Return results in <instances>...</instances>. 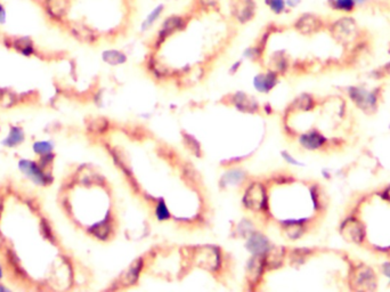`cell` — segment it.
I'll list each match as a JSON object with an SVG mask.
<instances>
[{
	"instance_id": "cell-18",
	"label": "cell",
	"mask_w": 390,
	"mask_h": 292,
	"mask_svg": "<svg viewBox=\"0 0 390 292\" xmlns=\"http://www.w3.org/2000/svg\"><path fill=\"white\" fill-rule=\"evenodd\" d=\"M287 67H289V61H287V58L282 52H278L277 54L273 55L271 58V68H269V70L278 74L285 72Z\"/></svg>"
},
{
	"instance_id": "cell-7",
	"label": "cell",
	"mask_w": 390,
	"mask_h": 292,
	"mask_svg": "<svg viewBox=\"0 0 390 292\" xmlns=\"http://www.w3.org/2000/svg\"><path fill=\"white\" fill-rule=\"evenodd\" d=\"M348 92H349L351 100L363 110L373 108L375 101H377L373 92H369L360 87H350Z\"/></svg>"
},
{
	"instance_id": "cell-46",
	"label": "cell",
	"mask_w": 390,
	"mask_h": 292,
	"mask_svg": "<svg viewBox=\"0 0 390 292\" xmlns=\"http://www.w3.org/2000/svg\"><path fill=\"white\" fill-rule=\"evenodd\" d=\"M389 128H390V124H389Z\"/></svg>"
},
{
	"instance_id": "cell-6",
	"label": "cell",
	"mask_w": 390,
	"mask_h": 292,
	"mask_svg": "<svg viewBox=\"0 0 390 292\" xmlns=\"http://www.w3.org/2000/svg\"><path fill=\"white\" fill-rule=\"evenodd\" d=\"M20 169L36 184L45 185L49 183V180H47V175H45L44 171L40 169V167L35 162L22 160L20 161Z\"/></svg>"
},
{
	"instance_id": "cell-28",
	"label": "cell",
	"mask_w": 390,
	"mask_h": 292,
	"mask_svg": "<svg viewBox=\"0 0 390 292\" xmlns=\"http://www.w3.org/2000/svg\"><path fill=\"white\" fill-rule=\"evenodd\" d=\"M244 179V174L242 171H238V170H233L231 173L224 176V178L221 179V182H224V184H239L240 182H242Z\"/></svg>"
},
{
	"instance_id": "cell-37",
	"label": "cell",
	"mask_w": 390,
	"mask_h": 292,
	"mask_svg": "<svg viewBox=\"0 0 390 292\" xmlns=\"http://www.w3.org/2000/svg\"><path fill=\"white\" fill-rule=\"evenodd\" d=\"M241 66H242V62H241V61H238V62H235L234 64H232V67L230 69V73L231 74H235L236 72H238V70H239Z\"/></svg>"
},
{
	"instance_id": "cell-12",
	"label": "cell",
	"mask_w": 390,
	"mask_h": 292,
	"mask_svg": "<svg viewBox=\"0 0 390 292\" xmlns=\"http://www.w3.org/2000/svg\"><path fill=\"white\" fill-rule=\"evenodd\" d=\"M265 266V257L263 254H253L251 261L248 265V276L251 282H256L259 280L260 275L263 273V268Z\"/></svg>"
},
{
	"instance_id": "cell-25",
	"label": "cell",
	"mask_w": 390,
	"mask_h": 292,
	"mask_svg": "<svg viewBox=\"0 0 390 292\" xmlns=\"http://www.w3.org/2000/svg\"><path fill=\"white\" fill-rule=\"evenodd\" d=\"M304 232H305V229H304V226L301 225L300 221L289 222V224H287L285 227V233L287 236H289V239H291V240L299 239L300 236L304 234Z\"/></svg>"
},
{
	"instance_id": "cell-32",
	"label": "cell",
	"mask_w": 390,
	"mask_h": 292,
	"mask_svg": "<svg viewBox=\"0 0 390 292\" xmlns=\"http://www.w3.org/2000/svg\"><path fill=\"white\" fill-rule=\"evenodd\" d=\"M53 150V145L49 142H38L34 145V151L39 155H45Z\"/></svg>"
},
{
	"instance_id": "cell-38",
	"label": "cell",
	"mask_w": 390,
	"mask_h": 292,
	"mask_svg": "<svg viewBox=\"0 0 390 292\" xmlns=\"http://www.w3.org/2000/svg\"><path fill=\"white\" fill-rule=\"evenodd\" d=\"M6 22V11L3 7V5H0V23H5Z\"/></svg>"
},
{
	"instance_id": "cell-31",
	"label": "cell",
	"mask_w": 390,
	"mask_h": 292,
	"mask_svg": "<svg viewBox=\"0 0 390 292\" xmlns=\"http://www.w3.org/2000/svg\"><path fill=\"white\" fill-rule=\"evenodd\" d=\"M184 142H185V145L187 146L188 150L191 151L193 154H195L197 156L201 155V147H200L199 143L195 141L192 136H189V135L185 136L184 137Z\"/></svg>"
},
{
	"instance_id": "cell-11",
	"label": "cell",
	"mask_w": 390,
	"mask_h": 292,
	"mask_svg": "<svg viewBox=\"0 0 390 292\" xmlns=\"http://www.w3.org/2000/svg\"><path fill=\"white\" fill-rule=\"evenodd\" d=\"M299 141L300 144L305 148H308V150H317V148L324 145V143L327 142V138L317 132H310L301 136Z\"/></svg>"
},
{
	"instance_id": "cell-39",
	"label": "cell",
	"mask_w": 390,
	"mask_h": 292,
	"mask_svg": "<svg viewBox=\"0 0 390 292\" xmlns=\"http://www.w3.org/2000/svg\"><path fill=\"white\" fill-rule=\"evenodd\" d=\"M383 274L390 280V264H384L383 265Z\"/></svg>"
},
{
	"instance_id": "cell-24",
	"label": "cell",
	"mask_w": 390,
	"mask_h": 292,
	"mask_svg": "<svg viewBox=\"0 0 390 292\" xmlns=\"http://www.w3.org/2000/svg\"><path fill=\"white\" fill-rule=\"evenodd\" d=\"M266 7L275 15H282L287 11L285 0H264Z\"/></svg>"
},
{
	"instance_id": "cell-34",
	"label": "cell",
	"mask_w": 390,
	"mask_h": 292,
	"mask_svg": "<svg viewBox=\"0 0 390 292\" xmlns=\"http://www.w3.org/2000/svg\"><path fill=\"white\" fill-rule=\"evenodd\" d=\"M155 215L159 220H166V219L169 218V211H168V209H167L165 202L161 201L159 205H157L156 210H155Z\"/></svg>"
},
{
	"instance_id": "cell-29",
	"label": "cell",
	"mask_w": 390,
	"mask_h": 292,
	"mask_svg": "<svg viewBox=\"0 0 390 292\" xmlns=\"http://www.w3.org/2000/svg\"><path fill=\"white\" fill-rule=\"evenodd\" d=\"M295 106H296L297 109H299V110L307 111V110H309L313 106V99L309 95H306V94L301 95V96L298 97V99L296 100Z\"/></svg>"
},
{
	"instance_id": "cell-16",
	"label": "cell",
	"mask_w": 390,
	"mask_h": 292,
	"mask_svg": "<svg viewBox=\"0 0 390 292\" xmlns=\"http://www.w3.org/2000/svg\"><path fill=\"white\" fill-rule=\"evenodd\" d=\"M72 32H73V35L76 36V38L83 41V43L92 44L97 39L95 32L92 31L91 29H89V27H88V26L83 25V24L73 25L72 26Z\"/></svg>"
},
{
	"instance_id": "cell-27",
	"label": "cell",
	"mask_w": 390,
	"mask_h": 292,
	"mask_svg": "<svg viewBox=\"0 0 390 292\" xmlns=\"http://www.w3.org/2000/svg\"><path fill=\"white\" fill-rule=\"evenodd\" d=\"M88 127H89V131L94 132V133H103L104 131L108 129L109 122H108V120L104 119V118H95L89 122Z\"/></svg>"
},
{
	"instance_id": "cell-21",
	"label": "cell",
	"mask_w": 390,
	"mask_h": 292,
	"mask_svg": "<svg viewBox=\"0 0 390 292\" xmlns=\"http://www.w3.org/2000/svg\"><path fill=\"white\" fill-rule=\"evenodd\" d=\"M90 233L96 236L97 239L100 240H106L110 236L111 232H112V229H111V224L109 220L102 221L100 224H96L91 227L89 230Z\"/></svg>"
},
{
	"instance_id": "cell-23",
	"label": "cell",
	"mask_w": 390,
	"mask_h": 292,
	"mask_svg": "<svg viewBox=\"0 0 390 292\" xmlns=\"http://www.w3.org/2000/svg\"><path fill=\"white\" fill-rule=\"evenodd\" d=\"M23 138H24V134H23L21 129L17 127H14L11 131V133H9V135L7 136L6 140L4 141V144L9 147H13L15 145L21 144Z\"/></svg>"
},
{
	"instance_id": "cell-8",
	"label": "cell",
	"mask_w": 390,
	"mask_h": 292,
	"mask_svg": "<svg viewBox=\"0 0 390 292\" xmlns=\"http://www.w3.org/2000/svg\"><path fill=\"white\" fill-rule=\"evenodd\" d=\"M277 81V73L272 70H268L267 72L257 74L253 80V85L258 91L268 92L276 86Z\"/></svg>"
},
{
	"instance_id": "cell-10",
	"label": "cell",
	"mask_w": 390,
	"mask_h": 292,
	"mask_svg": "<svg viewBox=\"0 0 390 292\" xmlns=\"http://www.w3.org/2000/svg\"><path fill=\"white\" fill-rule=\"evenodd\" d=\"M247 248L253 254H264L268 251L269 242L263 235L252 234L248 241Z\"/></svg>"
},
{
	"instance_id": "cell-13",
	"label": "cell",
	"mask_w": 390,
	"mask_h": 292,
	"mask_svg": "<svg viewBox=\"0 0 390 292\" xmlns=\"http://www.w3.org/2000/svg\"><path fill=\"white\" fill-rule=\"evenodd\" d=\"M166 5L165 4H157L156 6L152 9V11L147 14L146 17L144 18L142 24H141V31L146 32L151 29V27L155 24V23L160 20L162 14L165 13Z\"/></svg>"
},
{
	"instance_id": "cell-20",
	"label": "cell",
	"mask_w": 390,
	"mask_h": 292,
	"mask_svg": "<svg viewBox=\"0 0 390 292\" xmlns=\"http://www.w3.org/2000/svg\"><path fill=\"white\" fill-rule=\"evenodd\" d=\"M143 267V261L142 259H137V261H135L132 266L129 267V270L126 272V274H124V284H134L135 282H136L138 280V275H139V272H141Z\"/></svg>"
},
{
	"instance_id": "cell-3",
	"label": "cell",
	"mask_w": 390,
	"mask_h": 292,
	"mask_svg": "<svg viewBox=\"0 0 390 292\" xmlns=\"http://www.w3.org/2000/svg\"><path fill=\"white\" fill-rule=\"evenodd\" d=\"M256 0H230L231 15L240 24L251 22L256 16Z\"/></svg>"
},
{
	"instance_id": "cell-44",
	"label": "cell",
	"mask_w": 390,
	"mask_h": 292,
	"mask_svg": "<svg viewBox=\"0 0 390 292\" xmlns=\"http://www.w3.org/2000/svg\"><path fill=\"white\" fill-rule=\"evenodd\" d=\"M2 276H3V272H2V267H0V279H2Z\"/></svg>"
},
{
	"instance_id": "cell-15",
	"label": "cell",
	"mask_w": 390,
	"mask_h": 292,
	"mask_svg": "<svg viewBox=\"0 0 390 292\" xmlns=\"http://www.w3.org/2000/svg\"><path fill=\"white\" fill-rule=\"evenodd\" d=\"M102 58H103V61L106 64L113 67L121 66V64L127 62V55L117 49L105 50V52L102 54Z\"/></svg>"
},
{
	"instance_id": "cell-42",
	"label": "cell",
	"mask_w": 390,
	"mask_h": 292,
	"mask_svg": "<svg viewBox=\"0 0 390 292\" xmlns=\"http://www.w3.org/2000/svg\"><path fill=\"white\" fill-rule=\"evenodd\" d=\"M3 209H4V206H3V198L0 197V216H2V212H3Z\"/></svg>"
},
{
	"instance_id": "cell-14",
	"label": "cell",
	"mask_w": 390,
	"mask_h": 292,
	"mask_svg": "<svg viewBox=\"0 0 390 292\" xmlns=\"http://www.w3.org/2000/svg\"><path fill=\"white\" fill-rule=\"evenodd\" d=\"M233 103L235 104L236 108L241 111H247V112H250V111H256L258 109V105L256 102H254L252 99L244 94V92H236V94L233 96Z\"/></svg>"
},
{
	"instance_id": "cell-33",
	"label": "cell",
	"mask_w": 390,
	"mask_h": 292,
	"mask_svg": "<svg viewBox=\"0 0 390 292\" xmlns=\"http://www.w3.org/2000/svg\"><path fill=\"white\" fill-rule=\"evenodd\" d=\"M220 0H197L198 6L201 9H206V11H212L219 6Z\"/></svg>"
},
{
	"instance_id": "cell-5",
	"label": "cell",
	"mask_w": 390,
	"mask_h": 292,
	"mask_svg": "<svg viewBox=\"0 0 390 292\" xmlns=\"http://www.w3.org/2000/svg\"><path fill=\"white\" fill-rule=\"evenodd\" d=\"M265 202H266V193L264 186L260 183H252L244 194V206L250 210L259 211L263 209Z\"/></svg>"
},
{
	"instance_id": "cell-17",
	"label": "cell",
	"mask_w": 390,
	"mask_h": 292,
	"mask_svg": "<svg viewBox=\"0 0 390 292\" xmlns=\"http://www.w3.org/2000/svg\"><path fill=\"white\" fill-rule=\"evenodd\" d=\"M283 259V249L281 248H272L268 249L266 257H265V265L268 268L280 267Z\"/></svg>"
},
{
	"instance_id": "cell-22",
	"label": "cell",
	"mask_w": 390,
	"mask_h": 292,
	"mask_svg": "<svg viewBox=\"0 0 390 292\" xmlns=\"http://www.w3.org/2000/svg\"><path fill=\"white\" fill-rule=\"evenodd\" d=\"M13 45L18 52L25 55V56H30V55L35 53L34 44H32V41L29 38H26V37H23V38L15 40Z\"/></svg>"
},
{
	"instance_id": "cell-41",
	"label": "cell",
	"mask_w": 390,
	"mask_h": 292,
	"mask_svg": "<svg viewBox=\"0 0 390 292\" xmlns=\"http://www.w3.org/2000/svg\"><path fill=\"white\" fill-rule=\"evenodd\" d=\"M383 197L384 198H386V199H388V200L390 201V187L387 189V191L386 192H384V194H383Z\"/></svg>"
},
{
	"instance_id": "cell-2",
	"label": "cell",
	"mask_w": 390,
	"mask_h": 292,
	"mask_svg": "<svg viewBox=\"0 0 390 292\" xmlns=\"http://www.w3.org/2000/svg\"><path fill=\"white\" fill-rule=\"evenodd\" d=\"M332 36L340 43H350L359 34V26L356 22L349 16L340 17L330 25Z\"/></svg>"
},
{
	"instance_id": "cell-9",
	"label": "cell",
	"mask_w": 390,
	"mask_h": 292,
	"mask_svg": "<svg viewBox=\"0 0 390 292\" xmlns=\"http://www.w3.org/2000/svg\"><path fill=\"white\" fill-rule=\"evenodd\" d=\"M70 0H46V9L50 16L61 20L69 9Z\"/></svg>"
},
{
	"instance_id": "cell-4",
	"label": "cell",
	"mask_w": 390,
	"mask_h": 292,
	"mask_svg": "<svg viewBox=\"0 0 390 292\" xmlns=\"http://www.w3.org/2000/svg\"><path fill=\"white\" fill-rule=\"evenodd\" d=\"M295 29L304 36H310L321 31L324 26V22L319 16L312 13H304L297 18L295 22Z\"/></svg>"
},
{
	"instance_id": "cell-35",
	"label": "cell",
	"mask_w": 390,
	"mask_h": 292,
	"mask_svg": "<svg viewBox=\"0 0 390 292\" xmlns=\"http://www.w3.org/2000/svg\"><path fill=\"white\" fill-rule=\"evenodd\" d=\"M287 9H295L301 4V0H285Z\"/></svg>"
},
{
	"instance_id": "cell-45",
	"label": "cell",
	"mask_w": 390,
	"mask_h": 292,
	"mask_svg": "<svg viewBox=\"0 0 390 292\" xmlns=\"http://www.w3.org/2000/svg\"><path fill=\"white\" fill-rule=\"evenodd\" d=\"M176 2H179V0H176Z\"/></svg>"
},
{
	"instance_id": "cell-30",
	"label": "cell",
	"mask_w": 390,
	"mask_h": 292,
	"mask_svg": "<svg viewBox=\"0 0 390 292\" xmlns=\"http://www.w3.org/2000/svg\"><path fill=\"white\" fill-rule=\"evenodd\" d=\"M183 173L186 176V178L192 180L194 183H198L200 179H201V176H200L199 171L194 168V167L191 164H186L183 167Z\"/></svg>"
},
{
	"instance_id": "cell-19",
	"label": "cell",
	"mask_w": 390,
	"mask_h": 292,
	"mask_svg": "<svg viewBox=\"0 0 390 292\" xmlns=\"http://www.w3.org/2000/svg\"><path fill=\"white\" fill-rule=\"evenodd\" d=\"M329 6L336 12L348 14L354 12L357 5L355 0H329Z\"/></svg>"
},
{
	"instance_id": "cell-1",
	"label": "cell",
	"mask_w": 390,
	"mask_h": 292,
	"mask_svg": "<svg viewBox=\"0 0 390 292\" xmlns=\"http://www.w3.org/2000/svg\"><path fill=\"white\" fill-rule=\"evenodd\" d=\"M187 18L184 15H170L167 18H165L164 22L161 23V26L159 31H157L155 40H154V48H159L160 46L165 43V41L175 35L176 32H180L186 29L187 25Z\"/></svg>"
},
{
	"instance_id": "cell-43",
	"label": "cell",
	"mask_w": 390,
	"mask_h": 292,
	"mask_svg": "<svg viewBox=\"0 0 390 292\" xmlns=\"http://www.w3.org/2000/svg\"><path fill=\"white\" fill-rule=\"evenodd\" d=\"M384 70H386L388 73H390V62L387 64L386 67H384Z\"/></svg>"
},
{
	"instance_id": "cell-36",
	"label": "cell",
	"mask_w": 390,
	"mask_h": 292,
	"mask_svg": "<svg viewBox=\"0 0 390 292\" xmlns=\"http://www.w3.org/2000/svg\"><path fill=\"white\" fill-rule=\"evenodd\" d=\"M282 154H283V157H284V159L286 160V162H289V164H291V165H296V166H299V165H300L298 161L295 160L294 157H292V156L289 154V153H286V152H283Z\"/></svg>"
},
{
	"instance_id": "cell-26",
	"label": "cell",
	"mask_w": 390,
	"mask_h": 292,
	"mask_svg": "<svg viewBox=\"0 0 390 292\" xmlns=\"http://www.w3.org/2000/svg\"><path fill=\"white\" fill-rule=\"evenodd\" d=\"M263 54H264V49L260 48L258 45H254L244 49L243 57L248 58L252 62H256L263 57Z\"/></svg>"
},
{
	"instance_id": "cell-40",
	"label": "cell",
	"mask_w": 390,
	"mask_h": 292,
	"mask_svg": "<svg viewBox=\"0 0 390 292\" xmlns=\"http://www.w3.org/2000/svg\"><path fill=\"white\" fill-rule=\"evenodd\" d=\"M368 2H369V0H355V3H356V5H357V7L362 6V5H365Z\"/></svg>"
}]
</instances>
